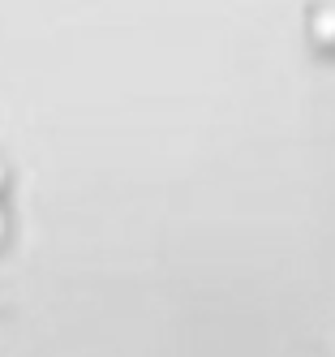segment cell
<instances>
[{
    "label": "cell",
    "mask_w": 335,
    "mask_h": 357,
    "mask_svg": "<svg viewBox=\"0 0 335 357\" xmlns=\"http://www.w3.org/2000/svg\"><path fill=\"white\" fill-rule=\"evenodd\" d=\"M314 35H318V43H335V9L314 13Z\"/></svg>",
    "instance_id": "1"
},
{
    "label": "cell",
    "mask_w": 335,
    "mask_h": 357,
    "mask_svg": "<svg viewBox=\"0 0 335 357\" xmlns=\"http://www.w3.org/2000/svg\"><path fill=\"white\" fill-rule=\"evenodd\" d=\"M0 237H5V211H0Z\"/></svg>",
    "instance_id": "2"
},
{
    "label": "cell",
    "mask_w": 335,
    "mask_h": 357,
    "mask_svg": "<svg viewBox=\"0 0 335 357\" xmlns=\"http://www.w3.org/2000/svg\"><path fill=\"white\" fill-rule=\"evenodd\" d=\"M0 185H5V168H0Z\"/></svg>",
    "instance_id": "3"
}]
</instances>
